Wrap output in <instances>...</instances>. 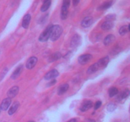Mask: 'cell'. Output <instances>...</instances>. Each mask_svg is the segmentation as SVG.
<instances>
[{
    "label": "cell",
    "instance_id": "5bb4252c",
    "mask_svg": "<svg viewBox=\"0 0 130 122\" xmlns=\"http://www.w3.org/2000/svg\"><path fill=\"white\" fill-rule=\"evenodd\" d=\"M93 22V20L91 17H86L81 22V25L83 27L87 28L91 26Z\"/></svg>",
    "mask_w": 130,
    "mask_h": 122
},
{
    "label": "cell",
    "instance_id": "d6986e66",
    "mask_svg": "<svg viewBox=\"0 0 130 122\" xmlns=\"http://www.w3.org/2000/svg\"><path fill=\"white\" fill-rule=\"evenodd\" d=\"M116 37L115 36L113 35V34H109L108 36H107L105 38L104 40V44L105 46H108L109 44H110L111 43H112L113 42L115 41Z\"/></svg>",
    "mask_w": 130,
    "mask_h": 122
},
{
    "label": "cell",
    "instance_id": "e575fe53",
    "mask_svg": "<svg viewBox=\"0 0 130 122\" xmlns=\"http://www.w3.org/2000/svg\"><path fill=\"white\" fill-rule=\"evenodd\" d=\"M0 111H1V110H0Z\"/></svg>",
    "mask_w": 130,
    "mask_h": 122
},
{
    "label": "cell",
    "instance_id": "ffe728a7",
    "mask_svg": "<svg viewBox=\"0 0 130 122\" xmlns=\"http://www.w3.org/2000/svg\"><path fill=\"white\" fill-rule=\"evenodd\" d=\"M113 3V1H106V2H104V3L102 4L101 5L98 7L97 10L99 11H102V10H105L108 9L109 8H110V6H112Z\"/></svg>",
    "mask_w": 130,
    "mask_h": 122
},
{
    "label": "cell",
    "instance_id": "4dcf8cb0",
    "mask_svg": "<svg viewBox=\"0 0 130 122\" xmlns=\"http://www.w3.org/2000/svg\"><path fill=\"white\" fill-rule=\"evenodd\" d=\"M78 3H79V1H76V0H74V1H72V4H73V5L74 6H77L78 5Z\"/></svg>",
    "mask_w": 130,
    "mask_h": 122
},
{
    "label": "cell",
    "instance_id": "277c9868",
    "mask_svg": "<svg viewBox=\"0 0 130 122\" xmlns=\"http://www.w3.org/2000/svg\"><path fill=\"white\" fill-rule=\"evenodd\" d=\"M81 43H82V39H81V36L76 34H74L71 39V46L72 48H76L79 47L81 44Z\"/></svg>",
    "mask_w": 130,
    "mask_h": 122
},
{
    "label": "cell",
    "instance_id": "d6a6232c",
    "mask_svg": "<svg viewBox=\"0 0 130 122\" xmlns=\"http://www.w3.org/2000/svg\"><path fill=\"white\" fill-rule=\"evenodd\" d=\"M67 122H77V121L76 118H72V119H71L70 120H69Z\"/></svg>",
    "mask_w": 130,
    "mask_h": 122
},
{
    "label": "cell",
    "instance_id": "4316f807",
    "mask_svg": "<svg viewBox=\"0 0 130 122\" xmlns=\"http://www.w3.org/2000/svg\"><path fill=\"white\" fill-rule=\"evenodd\" d=\"M116 15H114V14H109L106 17V20L113 22V20L116 19Z\"/></svg>",
    "mask_w": 130,
    "mask_h": 122
},
{
    "label": "cell",
    "instance_id": "7c38bea8",
    "mask_svg": "<svg viewBox=\"0 0 130 122\" xmlns=\"http://www.w3.org/2000/svg\"><path fill=\"white\" fill-rule=\"evenodd\" d=\"M129 95V89H125L123 90L120 94L118 96V100L119 102H122L124 100H125Z\"/></svg>",
    "mask_w": 130,
    "mask_h": 122
},
{
    "label": "cell",
    "instance_id": "f1b7e54d",
    "mask_svg": "<svg viewBox=\"0 0 130 122\" xmlns=\"http://www.w3.org/2000/svg\"><path fill=\"white\" fill-rule=\"evenodd\" d=\"M57 83V80H52L51 81H49V83H48L46 84V86H48V87H50V86H53V85H54L55 84Z\"/></svg>",
    "mask_w": 130,
    "mask_h": 122
},
{
    "label": "cell",
    "instance_id": "836d02e7",
    "mask_svg": "<svg viewBox=\"0 0 130 122\" xmlns=\"http://www.w3.org/2000/svg\"><path fill=\"white\" fill-rule=\"evenodd\" d=\"M28 122H34V121H28Z\"/></svg>",
    "mask_w": 130,
    "mask_h": 122
},
{
    "label": "cell",
    "instance_id": "9a60e30c",
    "mask_svg": "<svg viewBox=\"0 0 130 122\" xmlns=\"http://www.w3.org/2000/svg\"><path fill=\"white\" fill-rule=\"evenodd\" d=\"M93 106V102L91 100H86V101L84 102L82 104V105H81V108H80V110L82 112H85L86 111L89 110L90 109H91V107Z\"/></svg>",
    "mask_w": 130,
    "mask_h": 122
},
{
    "label": "cell",
    "instance_id": "d590c367",
    "mask_svg": "<svg viewBox=\"0 0 130 122\" xmlns=\"http://www.w3.org/2000/svg\"><path fill=\"white\" fill-rule=\"evenodd\" d=\"M5 122H6V121H5Z\"/></svg>",
    "mask_w": 130,
    "mask_h": 122
},
{
    "label": "cell",
    "instance_id": "5b68a950",
    "mask_svg": "<svg viewBox=\"0 0 130 122\" xmlns=\"http://www.w3.org/2000/svg\"><path fill=\"white\" fill-rule=\"evenodd\" d=\"M93 58V56L91 54H84L81 55L78 57V62L80 64L85 65L88 63Z\"/></svg>",
    "mask_w": 130,
    "mask_h": 122
},
{
    "label": "cell",
    "instance_id": "ba28073f",
    "mask_svg": "<svg viewBox=\"0 0 130 122\" xmlns=\"http://www.w3.org/2000/svg\"><path fill=\"white\" fill-rule=\"evenodd\" d=\"M23 69H24V66L22 64L19 65V66H17L16 69H15V71H13L12 74L11 75V78L12 80H16L17 78L20 76V74L22 73L23 71Z\"/></svg>",
    "mask_w": 130,
    "mask_h": 122
},
{
    "label": "cell",
    "instance_id": "7a4b0ae2",
    "mask_svg": "<svg viewBox=\"0 0 130 122\" xmlns=\"http://www.w3.org/2000/svg\"><path fill=\"white\" fill-rule=\"evenodd\" d=\"M53 27V25L52 24H50V25H48L46 27L45 29H44V31L40 34L39 38V41L40 42H46L49 39L50 36V33L51 30H52V28Z\"/></svg>",
    "mask_w": 130,
    "mask_h": 122
},
{
    "label": "cell",
    "instance_id": "30bf717a",
    "mask_svg": "<svg viewBox=\"0 0 130 122\" xmlns=\"http://www.w3.org/2000/svg\"><path fill=\"white\" fill-rule=\"evenodd\" d=\"M109 61H110V58H109V56H106V57H104L103 58H100L99 61H98L96 63H97L98 66H99V68H104V67H106L109 64Z\"/></svg>",
    "mask_w": 130,
    "mask_h": 122
},
{
    "label": "cell",
    "instance_id": "8fae6325",
    "mask_svg": "<svg viewBox=\"0 0 130 122\" xmlns=\"http://www.w3.org/2000/svg\"><path fill=\"white\" fill-rule=\"evenodd\" d=\"M11 103V99L7 97L6 99H3V100L1 102L0 105V110L1 111H6L10 107V104Z\"/></svg>",
    "mask_w": 130,
    "mask_h": 122
},
{
    "label": "cell",
    "instance_id": "6da1fadb",
    "mask_svg": "<svg viewBox=\"0 0 130 122\" xmlns=\"http://www.w3.org/2000/svg\"><path fill=\"white\" fill-rule=\"evenodd\" d=\"M63 33V28L60 25H53L51 30L50 39L52 41H55L60 37Z\"/></svg>",
    "mask_w": 130,
    "mask_h": 122
},
{
    "label": "cell",
    "instance_id": "83f0119b",
    "mask_svg": "<svg viewBox=\"0 0 130 122\" xmlns=\"http://www.w3.org/2000/svg\"><path fill=\"white\" fill-rule=\"evenodd\" d=\"M102 104V102L100 100H98L97 102H96V103L95 104V105H94V109H95V110H97L98 109H99L101 107Z\"/></svg>",
    "mask_w": 130,
    "mask_h": 122
},
{
    "label": "cell",
    "instance_id": "7402d4cb",
    "mask_svg": "<svg viewBox=\"0 0 130 122\" xmlns=\"http://www.w3.org/2000/svg\"><path fill=\"white\" fill-rule=\"evenodd\" d=\"M19 105H20V104H19V102L17 101L15 102H14L13 104L10 107L8 110V112L9 115H12V114H13L17 111V110L19 108Z\"/></svg>",
    "mask_w": 130,
    "mask_h": 122
},
{
    "label": "cell",
    "instance_id": "ac0fdd59",
    "mask_svg": "<svg viewBox=\"0 0 130 122\" xmlns=\"http://www.w3.org/2000/svg\"><path fill=\"white\" fill-rule=\"evenodd\" d=\"M62 54L60 52H55V53H53V54L51 55L49 57H48V61L49 62H55V61L58 60V59L62 57Z\"/></svg>",
    "mask_w": 130,
    "mask_h": 122
},
{
    "label": "cell",
    "instance_id": "52a82bcc",
    "mask_svg": "<svg viewBox=\"0 0 130 122\" xmlns=\"http://www.w3.org/2000/svg\"><path fill=\"white\" fill-rule=\"evenodd\" d=\"M59 75V72L57 71V69H52L51 71H50L49 72H47L44 76V80H52V79H54L55 78H57V76Z\"/></svg>",
    "mask_w": 130,
    "mask_h": 122
},
{
    "label": "cell",
    "instance_id": "8992f818",
    "mask_svg": "<svg viewBox=\"0 0 130 122\" xmlns=\"http://www.w3.org/2000/svg\"><path fill=\"white\" fill-rule=\"evenodd\" d=\"M37 62H38V58L36 57H34V56L30 57L26 62V64H25L26 68L28 69H32L35 67Z\"/></svg>",
    "mask_w": 130,
    "mask_h": 122
},
{
    "label": "cell",
    "instance_id": "d4e9b609",
    "mask_svg": "<svg viewBox=\"0 0 130 122\" xmlns=\"http://www.w3.org/2000/svg\"><path fill=\"white\" fill-rule=\"evenodd\" d=\"M119 93V90L116 87H111L109 90V95L110 97H113Z\"/></svg>",
    "mask_w": 130,
    "mask_h": 122
},
{
    "label": "cell",
    "instance_id": "4fadbf2b",
    "mask_svg": "<svg viewBox=\"0 0 130 122\" xmlns=\"http://www.w3.org/2000/svg\"><path fill=\"white\" fill-rule=\"evenodd\" d=\"M114 23L112 21H109V20H106L104 22H103V24H102L101 28L102 30H106V31H108V30H110L114 27Z\"/></svg>",
    "mask_w": 130,
    "mask_h": 122
},
{
    "label": "cell",
    "instance_id": "9c48e42d",
    "mask_svg": "<svg viewBox=\"0 0 130 122\" xmlns=\"http://www.w3.org/2000/svg\"><path fill=\"white\" fill-rule=\"evenodd\" d=\"M19 87L17 86H14L13 87H11L10 90L8 91L7 92V96L8 97L10 98V99H12V98L15 97L18 94H19Z\"/></svg>",
    "mask_w": 130,
    "mask_h": 122
},
{
    "label": "cell",
    "instance_id": "484cf974",
    "mask_svg": "<svg viewBox=\"0 0 130 122\" xmlns=\"http://www.w3.org/2000/svg\"><path fill=\"white\" fill-rule=\"evenodd\" d=\"M117 106L114 103H110L107 105V109L109 112H113L114 111H115L116 109Z\"/></svg>",
    "mask_w": 130,
    "mask_h": 122
},
{
    "label": "cell",
    "instance_id": "603a6c76",
    "mask_svg": "<svg viewBox=\"0 0 130 122\" xmlns=\"http://www.w3.org/2000/svg\"><path fill=\"white\" fill-rule=\"evenodd\" d=\"M51 4H52V1H50V0L44 1L43 5H42L41 7V11L42 12H44V11H47V10H48V8L50 7Z\"/></svg>",
    "mask_w": 130,
    "mask_h": 122
},
{
    "label": "cell",
    "instance_id": "cb8c5ba5",
    "mask_svg": "<svg viewBox=\"0 0 130 122\" xmlns=\"http://www.w3.org/2000/svg\"><path fill=\"white\" fill-rule=\"evenodd\" d=\"M129 25H125L122 26L119 29V33L120 35L121 36H124L126 34L129 32Z\"/></svg>",
    "mask_w": 130,
    "mask_h": 122
},
{
    "label": "cell",
    "instance_id": "e0dca14e",
    "mask_svg": "<svg viewBox=\"0 0 130 122\" xmlns=\"http://www.w3.org/2000/svg\"><path fill=\"white\" fill-rule=\"evenodd\" d=\"M69 85L67 83H65L60 85L57 90V94L58 95H63L69 90Z\"/></svg>",
    "mask_w": 130,
    "mask_h": 122
},
{
    "label": "cell",
    "instance_id": "2e32d148",
    "mask_svg": "<svg viewBox=\"0 0 130 122\" xmlns=\"http://www.w3.org/2000/svg\"><path fill=\"white\" fill-rule=\"evenodd\" d=\"M30 20H31V16L30 14H26L25 16L24 17L22 20V25L24 29H28L30 24Z\"/></svg>",
    "mask_w": 130,
    "mask_h": 122
},
{
    "label": "cell",
    "instance_id": "44dd1931",
    "mask_svg": "<svg viewBox=\"0 0 130 122\" xmlns=\"http://www.w3.org/2000/svg\"><path fill=\"white\" fill-rule=\"evenodd\" d=\"M100 68H99L97 63H95L88 67V69H87V71H86V73L88 74H93L95 72H96Z\"/></svg>",
    "mask_w": 130,
    "mask_h": 122
},
{
    "label": "cell",
    "instance_id": "3957f363",
    "mask_svg": "<svg viewBox=\"0 0 130 122\" xmlns=\"http://www.w3.org/2000/svg\"><path fill=\"white\" fill-rule=\"evenodd\" d=\"M70 3L71 1L69 0H65L62 3V6L61 8V13H60V17L62 20H65L67 18L69 13V8Z\"/></svg>",
    "mask_w": 130,
    "mask_h": 122
},
{
    "label": "cell",
    "instance_id": "1f68e13d",
    "mask_svg": "<svg viewBox=\"0 0 130 122\" xmlns=\"http://www.w3.org/2000/svg\"><path fill=\"white\" fill-rule=\"evenodd\" d=\"M84 122H96V121H95V120H94V119H86L84 121Z\"/></svg>",
    "mask_w": 130,
    "mask_h": 122
},
{
    "label": "cell",
    "instance_id": "f546056e",
    "mask_svg": "<svg viewBox=\"0 0 130 122\" xmlns=\"http://www.w3.org/2000/svg\"><path fill=\"white\" fill-rule=\"evenodd\" d=\"M7 71H8L7 68H5V69L3 71L2 73H1V76H0V80H1L3 79V78H4V76H5V75L6 74V72H7Z\"/></svg>",
    "mask_w": 130,
    "mask_h": 122
}]
</instances>
